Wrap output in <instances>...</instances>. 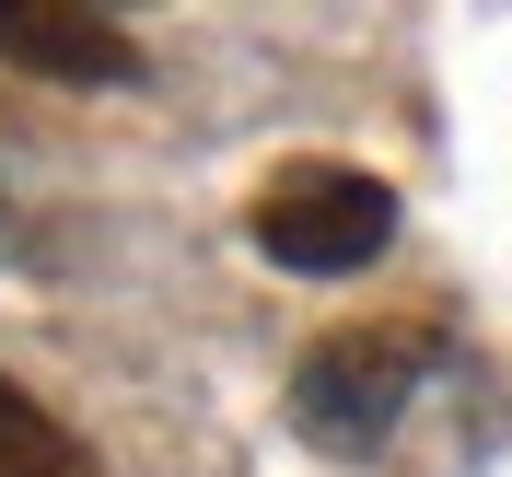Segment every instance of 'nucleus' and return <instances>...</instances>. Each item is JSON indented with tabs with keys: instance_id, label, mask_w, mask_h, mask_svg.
Returning a JSON list of instances; mask_svg holds the SVG:
<instances>
[{
	"instance_id": "f257e3e1",
	"label": "nucleus",
	"mask_w": 512,
	"mask_h": 477,
	"mask_svg": "<svg viewBox=\"0 0 512 477\" xmlns=\"http://www.w3.org/2000/svg\"><path fill=\"white\" fill-rule=\"evenodd\" d=\"M419 373H431V326H326L315 350H303V373H291V431L326 454H373L396 419H408Z\"/></svg>"
},
{
	"instance_id": "f03ea898",
	"label": "nucleus",
	"mask_w": 512,
	"mask_h": 477,
	"mask_svg": "<svg viewBox=\"0 0 512 477\" xmlns=\"http://www.w3.org/2000/svg\"><path fill=\"white\" fill-rule=\"evenodd\" d=\"M256 256H280L303 280H338V268H373L384 233H396V187L361 175V163H280L245 210Z\"/></svg>"
},
{
	"instance_id": "7ed1b4c3",
	"label": "nucleus",
	"mask_w": 512,
	"mask_h": 477,
	"mask_svg": "<svg viewBox=\"0 0 512 477\" xmlns=\"http://www.w3.org/2000/svg\"><path fill=\"white\" fill-rule=\"evenodd\" d=\"M0 59L47 70V82H128L140 47H128L105 12H59V0H0Z\"/></svg>"
},
{
	"instance_id": "20e7f679",
	"label": "nucleus",
	"mask_w": 512,
	"mask_h": 477,
	"mask_svg": "<svg viewBox=\"0 0 512 477\" xmlns=\"http://www.w3.org/2000/svg\"><path fill=\"white\" fill-rule=\"evenodd\" d=\"M0 477H94V454L70 443V431L35 408L12 373H0Z\"/></svg>"
}]
</instances>
